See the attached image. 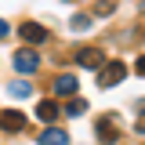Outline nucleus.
<instances>
[{"label":"nucleus","instance_id":"1","mask_svg":"<svg viewBox=\"0 0 145 145\" xmlns=\"http://www.w3.org/2000/svg\"><path fill=\"white\" fill-rule=\"evenodd\" d=\"M123 76H127V65H123V62H109L105 69L98 72V87H116Z\"/></svg>","mask_w":145,"mask_h":145},{"label":"nucleus","instance_id":"2","mask_svg":"<svg viewBox=\"0 0 145 145\" xmlns=\"http://www.w3.org/2000/svg\"><path fill=\"white\" fill-rule=\"evenodd\" d=\"M102 62H105V54L98 47H80L76 51V65H84V69H102Z\"/></svg>","mask_w":145,"mask_h":145},{"label":"nucleus","instance_id":"3","mask_svg":"<svg viewBox=\"0 0 145 145\" xmlns=\"http://www.w3.org/2000/svg\"><path fill=\"white\" fill-rule=\"evenodd\" d=\"M15 69L18 72H36L40 69V54L29 51V47H25V51H15Z\"/></svg>","mask_w":145,"mask_h":145},{"label":"nucleus","instance_id":"4","mask_svg":"<svg viewBox=\"0 0 145 145\" xmlns=\"http://www.w3.org/2000/svg\"><path fill=\"white\" fill-rule=\"evenodd\" d=\"M18 36H22L25 44H44V40H47V29L36 25V22H22V25H18Z\"/></svg>","mask_w":145,"mask_h":145},{"label":"nucleus","instance_id":"5","mask_svg":"<svg viewBox=\"0 0 145 145\" xmlns=\"http://www.w3.org/2000/svg\"><path fill=\"white\" fill-rule=\"evenodd\" d=\"M36 142H40V145H69V134L58 131V127H47V131L36 134Z\"/></svg>","mask_w":145,"mask_h":145},{"label":"nucleus","instance_id":"6","mask_svg":"<svg viewBox=\"0 0 145 145\" xmlns=\"http://www.w3.org/2000/svg\"><path fill=\"white\" fill-rule=\"evenodd\" d=\"M98 138H102L105 145H112L116 138H120V131H116V120H112V116H105V120H98Z\"/></svg>","mask_w":145,"mask_h":145},{"label":"nucleus","instance_id":"7","mask_svg":"<svg viewBox=\"0 0 145 145\" xmlns=\"http://www.w3.org/2000/svg\"><path fill=\"white\" fill-rule=\"evenodd\" d=\"M0 127H4V131H22V127H25V116L15 112V109H7V112H0Z\"/></svg>","mask_w":145,"mask_h":145},{"label":"nucleus","instance_id":"8","mask_svg":"<svg viewBox=\"0 0 145 145\" xmlns=\"http://www.w3.org/2000/svg\"><path fill=\"white\" fill-rule=\"evenodd\" d=\"M54 91L58 94H76V72H62L54 80Z\"/></svg>","mask_w":145,"mask_h":145},{"label":"nucleus","instance_id":"9","mask_svg":"<svg viewBox=\"0 0 145 145\" xmlns=\"http://www.w3.org/2000/svg\"><path fill=\"white\" fill-rule=\"evenodd\" d=\"M36 116L51 123V120H58V105H54V102H40V105H36Z\"/></svg>","mask_w":145,"mask_h":145},{"label":"nucleus","instance_id":"10","mask_svg":"<svg viewBox=\"0 0 145 145\" xmlns=\"http://www.w3.org/2000/svg\"><path fill=\"white\" fill-rule=\"evenodd\" d=\"M84 112H87V102L84 98H72L69 105H65V116H84Z\"/></svg>","mask_w":145,"mask_h":145},{"label":"nucleus","instance_id":"11","mask_svg":"<svg viewBox=\"0 0 145 145\" xmlns=\"http://www.w3.org/2000/svg\"><path fill=\"white\" fill-rule=\"evenodd\" d=\"M7 91H11V98H29V91H33V87H29L25 80H15V84H11Z\"/></svg>","mask_w":145,"mask_h":145},{"label":"nucleus","instance_id":"12","mask_svg":"<svg viewBox=\"0 0 145 145\" xmlns=\"http://www.w3.org/2000/svg\"><path fill=\"white\" fill-rule=\"evenodd\" d=\"M72 29H76V33L91 29V18H87V15H76V18H72Z\"/></svg>","mask_w":145,"mask_h":145},{"label":"nucleus","instance_id":"13","mask_svg":"<svg viewBox=\"0 0 145 145\" xmlns=\"http://www.w3.org/2000/svg\"><path fill=\"white\" fill-rule=\"evenodd\" d=\"M11 33V25H7V22H4V18H0V40H4V36Z\"/></svg>","mask_w":145,"mask_h":145},{"label":"nucleus","instance_id":"14","mask_svg":"<svg viewBox=\"0 0 145 145\" xmlns=\"http://www.w3.org/2000/svg\"><path fill=\"white\" fill-rule=\"evenodd\" d=\"M65 4H69V0H65Z\"/></svg>","mask_w":145,"mask_h":145}]
</instances>
